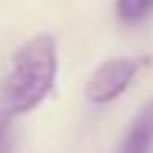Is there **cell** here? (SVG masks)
Masks as SVG:
<instances>
[{
    "instance_id": "1",
    "label": "cell",
    "mask_w": 153,
    "mask_h": 153,
    "mask_svg": "<svg viewBox=\"0 0 153 153\" xmlns=\"http://www.w3.org/2000/svg\"><path fill=\"white\" fill-rule=\"evenodd\" d=\"M59 71L56 41L49 33H38L13 54L10 69L0 79V112L5 117L26 115L44 102Z\"/></svg>"
},
{
    "instance_id": "2",
    "label": "cell",
    "mask_w": 153,
    "mask_h": 153,
    "mask_svg": "<svg viewBox=\"0 0 153 153\" xmlns=\"http://www.w3.org/2000/svg\"><path fill=\"white\" fill-rule=\"evenodd\" d=\"M140 64H143L140 56H112V59L102 61L89 74L84 97L92 105H107L112 100H117L135 79Z\"/></svg>"
},
{
    "instance_id": "3",
    "label": "cell",
    "mask_w": 153,
    "mask_h": 153,
    "mask_svg": "<svg viewBox=\"0 0 153 153\" xmlns=\"http://www.w3.org/2000/svg\"><path fill=\"white\" fill-rule=\"evenodd\" d=\"M115 153H153V100L135 112Z\"/></svg>"
},
{
    "instance_id": "4",
    "label": "cell",
    "mask_w": 153,
    "mask_h": 153,
    "mask_svg": "<svg viewBox=\"0 0 153 153\" xmlns=\"http://www.w3.org/2000/svg\"><path fill=\"white\" fill-rule=\"evenodd\" d=\"M115 13L117 18L125 23H138L143 18H148L153 13V3H140V0H120L115 5Z\"/></svg>"
},
{
    "instance_id": "5",
    "label": "cell",
    "mask_w": 153,
    "mask_h": 153,
    "mask_svg": "<svg viewBox=\"0 0 153 153\" xmlns=\"http://www.w3.org/2000/svg\"><path fill=\"white\" fill-rule=\"evenodd\" d=\"M10 146V117L0 112V153H5Z\"/></svg>"
}]
</instances>
